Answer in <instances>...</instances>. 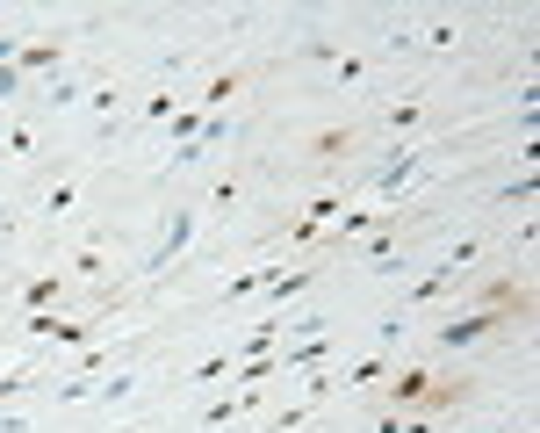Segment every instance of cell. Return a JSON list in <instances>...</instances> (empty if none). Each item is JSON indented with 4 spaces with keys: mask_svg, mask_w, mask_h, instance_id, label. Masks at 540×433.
Listing matches in <instances>:
<instances>
[{
    "mask_svg": "<svg viewBox=\"0 0 540 433\" xmlns=\"http://www.w3.org/2000/svg\"><path fill=\"white\" fill-rule=\"evenodd\" d=\"M468 267H475V246L461 238V246H454V253H447V260H440V267H433V275H418V289L404 297V311H425L433 297H447V289H454V282H461V275H468Z\"/></svg>",
    "mask_w": 540,
    "mask_h": 433,
    "instance_id": "6da1fadb",
    "label": "cell"
},
{
    "mask_svg": "<svg viewBox=\"0 0 540 433\" xmlns=\"http://www.w3.org/2000/svg\"><path fill=\"white\" fill-rule=\"evenodd\" d=\"M187 238H195V203H174L166 231H159V246H152V260H145V275H166L180 253H187Z\"/></svg>",
    "mask_w": 540,
    "mask_h": 433,
    "instance_id": "7a4b0ae2",
    "label": "cell"
},
{
    "mask_svg": "<svg viewBox=\"0 0 540 433\" xmlns=\"http://www.w3.org/2000/svg\"><path fill=\"white\" fill-rule=\"evenodd\" d=\"M505 325H512V311H490V304H483V311H461V318L440 325V347H475V339H490V332H505Z\"/></svg>",
    "mask_w": 540,
    "mask_h": 433,
    "instance_id": "3957f363",
    "label": "cell"
},
{
    "mask_svg": "<svg viewBox=\"0 0 540 433\" xmlns=\"http://www.w3.org/2000/svg\"><path fill=\"white\" fill-rule=\"evenodd\" d=\"M418 174H425V145H396V152L375 166V188H382V196H404Z\"/></svg>",
    "mask_w": 540,
    "mask_h": 433,
    "instance_id": "277c9868",
    "label": "cell"
},
{
    "mask_svg": "<svg viewBox=\"0 0 540 433\" xmlns=\"http://www.w3.org/2000/svg\"><path fill=\"white\" fill-rule=\"evenodd\" d=\"M29 332H36V339H58V347H87V339H94V318H44V311H36Z\"/></svg>",
    "mask_w": 540,
    "mask_h": 433,
    "instance_id": "5b68a950",
    "label": "cell"
},
{
    "mask_svg": "<svg viewBox=\"0 0 540 433\" xmlns=\"http://www.w3.org/2000/svg\"><path fill=\"white\" fill-rule=\"evenodd\" d=\"M58 58H65V44H58V36H36V44L15 51V73H22V80H29V73H58Z\"/></svg>",
    "mask_w": 540,
    "mask_h": 433,
    "instance_id": "8992f818",
    "label": "cell"
},
{
    "mask_svg": "<svg viewBox=\"0 0 540 433\" xmlns=\"http://www.w3.org/2000/svg\"><path fill=\"white\" fill-rule=\"evenodd\" d=\"M389 405H433V376H425V368L389 376Z\"/></svg>",
    "mask_w": 540,
    "mask_h": 433,
    "instance_id": "52a82bcc",
    "label": "cell"
},
{
    "mask_svg": "<svg viewBox=\"0 0 540 433\" xmlns=\"http://www.w3.org/2000/svg\"><path fill=\"white\" fill-rule=\"evenodd\" d=\"M310 282H317V260H303V267H288V275H274V282H267V297H274V304H288V297H303Z\"/></svg>",
    "mask_w": 540,
    "mask_h": 433,
    "instance_id": "ba28073f",
    "label": "cell"
},
{
    "mask_svg": "<svg viewBox=\"0 0 540 433\" xmlns=\"http://www.w3.org/2000/svg\"><path fill=\"white\" fill-rule=\"evenodd\" d=\"M382 376H389V347H375L367 361H354V368H346L339 383H346V390H360V383H382Z\"/></svg>",
    "mask_w": 540,
    "mask_h": 433,
    "instance_id": "9c48e42d",
    "label": "cell"
},
{
    "mask_svg": "<svg viewBox=\"0 0 540 433\" xmlns=\"http://www.w3.org/2000/svg\"><path fill=\"white\" fill-rule=\"evenodd\" d=\"M51 304H58V275H36V282L22 289V311L36 318V311H51Z\"/></svg>",
    "mask_w": 540,
    "mask_h": 433,
    "instance_id": "30bf717a",
    "label": "cell"
},
{
    "mask_svg": "<svg viewBox=\"0 0 540 433\" xmlns=\"http://www.w3.org/2000/svg\"><path fill=\"white\" fill-rule=\"evenodd\" d=\"M231 95H238V73H216V80L202 87V102H195V108H202V116H216V108L231 102Z\"/></svg>",
    "mask_w": 540,
    "mask_h": 433,
    "instance_id": "8fae6325",
    "label": "cell"
},
{
    "mask_svg": "<svg viewBox=\"0 0 540 433\" xmlns=\"http://www.w3.org/2000/svg\"><path fill=\"white\" fill-rule=\"evenodd\" d=\"M310 152H317V159H346V152H354V130H317Z\"/></svg>",
    "mask_w": 540,
    "mask_h": 433,
    "instance_id": "7c38bea8",
    "label": "cell"
},
{
    "mask_svg": "<svg viewBox=\"0 0 540 433\" xmlns=\"http://www.w3.org/2000/svg\"><path fill=\"white\" fill-rule=\"evenodd\" d=\"M44 210H51V216H73V210H80V188H73V181H51Z\"/></svg>",
    "mask_w": 540,
    "mask_h": 433,
    "instance_id": "4fadbf2b",
    "label": "cell"
},
{
    "mask_svg": "<svg viewBox=\"0 0 540 433\" xmlns=\"http://www.w3.org/2000/svg\"><path fill=\"white\" fill-rule=\"evenodd\" d=\"M339 210H346L339 196H317V203H303V216H295V224H310V231H317V224H332Z\"/></svg>",
    "mask_w": 540,
    "mask_h": 433,
    "instance_id": "5bb4252c",
    "label": "cell"
},
{
    "mask_svg": "<svg viewBox=\"0 0 540 433\" xmlns=\"http://www.w3.org/2000/svg\"><path fill=\"white\" fill-rule=\"evenodd\" d=\"M224 376H231V354H209V361L187 368V383H224Z\"/></svg>",
    "mask_w": 540,
    "mask_h": 433,
    "instance_id": "9a60e30c",
    "label": "cell"
},
{
    "mask_svg": "<svg viewBox=\"0 0 540 433\" xmlns=\"http://www.w3.org/2000/svg\"><path fill=\"white\" fill-rule=\"evenodd\" d=\"M94 398L101 405H123V398H137V376H108V383H94Z\"/></svg>",
    "mask_w": 540,
    "mask_h": 433,
    "instance_id": "2e32d148",
    "label": "cell"
},
{
    "mask_svg": "<svg viewBox=\"0 0 540 433\" xmlns=\"http://www.w3.org/2000/svg\"><path fill=\"white\" fill-rule=\"evenodd\" d=\"M231 419H238V398H216V405H202V433L231 427Z\"/></svg>",
    "mask_w": 540,
    "mask_h": 433,
    "instance_id": "e0dca14e",
    "label": "cell"
},
{
    "mask_svg": "<svg viewBox=\"0 0 540 433\" xmlns=\"http://www.w3.org/2000/svg\"><path fill=\"white\" fill-rule=\"evenodd\" d=\"M44 95H51V108H73V102H80V80H65V73H51V80H44Z\"/></svg>",
    "mask_w": 540,
    "mask_h": 433,
    "instance_id": "ac0fdd59",
    "label": "cell"
},
{
    "mask_svg": "<svg viewBox=\"0 0 540 433\" xmlns=\"http://www.w3.org/2000/svg\"><path fill=\"white\" fill-rule=\"evenodd\" d=\"M418 108H425V95H404V102L389 108V130H396V137H404V130H411V123H418Z\"/></svg>",
    "mask_w": 540,
    "mask_h": 433,
    "instance_id": "d6986e66",
    "label": "cell"
},
{
    "mask_svg": "<svg viewBox=\"0 0 540 433\" xmlns=\"http://www.w3.org/2000/svg\"><path fill=\"white\" fill-rule=\"evenodd\" d=\"M80 398H94V376H65L58 383V405H80Z\"/></svg>",
    "mask_w": 540,
    "mask_h": 433,
    "instance_id": "ffe728a7",
    "label": "cell"
},
{
    "mask_svg": "<svg viewBox=\"0 0 540 433\" xmlns=\"http://www.w3.org/2000/svg\"><path fill=\"white\" fill-rule=\"evenodd\" d=\"M73 275H87V282H101V246H80V253H73Z\"/></svg>",
    "mask_w": 540,
    "mask_h": 433,
    "instance_id": "44dd1931",
    "label": "cell"
},
{
    "mask_svg": "<svg viewBox=\"0 0 540 433\" xmlns=\"http://www.w3.org/2000/svg\"><path fill=\"white\" fill-rule=\"evenodd\" d=\"M87 108H94V116H115V108H123V87H94Z\"/></svg>",
    "mask_w": 540,
    "mask_h": 433,
    "instance_id": "7402d4cb",
    "label": "cell"
},
{
    "mask_svg": "<svg viewBox=\"0 0 540 433\" xmlns=\"http://www.w3.org/2000/svg\"><path fill=\"white\" fill-rule=\"evenodd\" d=\"M29 383H36V368H15V376H0V405H7V398H22Z\"/></svg>",
    "mask_w": 540,
    "mask_h": 433,
    "instance_id": "603a6c76",
    "label": "cell"
},
{
    "mask_svg": "<svg viewBox=\"0 0 540 433\" xmlns=\"http://www.w3.org/2000/svg\"><path fill=\"white\" fill-rule=\"evenodd\" d=\"M22 87H29V80H22V73H15V65H0V102H15V95H22Z\"/></svg>",
    "mask_w": 540,
    "mask_h": 433,
    "instance_id": "cb8c5ba5",
    "label": "cell"
},
{
    "mask_svg": "<svg viewBox=\"0 0 540 433\" xmlns=\"http://www.w3.org/2000/svg\"><path fill=\"white\" fill-rule=\"evenodd\" d=\"M0 433H29V419L22 412H0Z\"/></svg>",
    "mask_w": 540,
    "mask_h": 433,
    "instance_id": "d4e9b609",
    "label": "cell"
},
{
    "mask_svg": "<svg viewBox=\"0 0 540 433\" xmlns=\"http://www.w3.org/2000/svg\"><path fill=\"white\" fill-rule=\"evenodd\" d=\"M15 51H22V36H0V65H15Z\"/></svg>",
    "mask_w": 540,
    "mask_h": 433,
    "instance_id": "484cf974",
    "label": "cell"
}]
</instances>
